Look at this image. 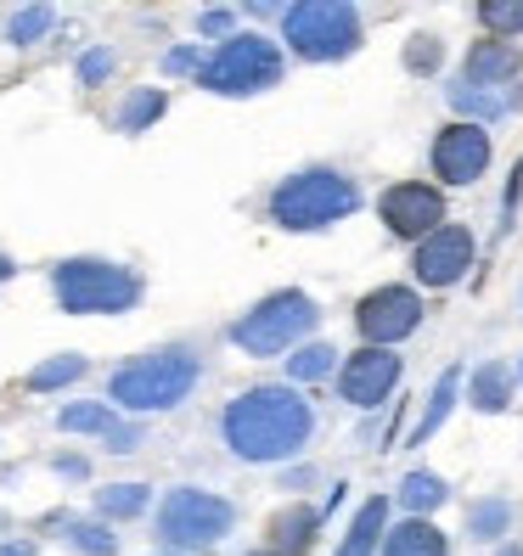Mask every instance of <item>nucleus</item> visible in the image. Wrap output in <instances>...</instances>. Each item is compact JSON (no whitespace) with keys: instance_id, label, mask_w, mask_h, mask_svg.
<instances>
[{"instance_id":"33","label":"nucleus","mask_w":523,"mask_h":556,"mask_svg":"<svg viewBox=\"0 0 523 556\" xmlns=\"http://www.w3.org/2000/svg\"><path fill=\"white\" fill-rule=\"evenodd\" d=\"M198 35L203 40H232L237 35V12L232 7H203L198 12Z\"/></svg>"},{"instance_id":"20","label":"nucleus","mask_w":523,"mask_h":556,"mask_svg":"<svg viewBox=\"0 0 523 556\" xmlns=\"http://www.w3.org/2000/svg\"><path fill=\"white\" fill-rule=\"evenodd\" d=\"M388 522H395V517H388V495L361 501V511L349 517V529H344V540H338V556H377Z\"/></svg>"},{"instance_id":"11","label":"nucleus","mask_w":523,"mask_h":556,"mask_svg":"<svg viewBox=\"0 0 523 556\" xmlns=\"http://www.w3.org/2000/svg\"><path fill=\"white\" fill-rule=\"evenodd\" d=\"M473 265H478V237L468 231V225H450V219L439 225L434 237H422L411 248V276L422 287H434V292L462 287L473 276Z\"/></svg>"},{"instance_id":"10","label":"nucleus","mask_w":523,"mask_h":556,"mask_svg":"<svg viewBox=\"0 0 523 556\" xmlns=\"http://www.w3.org/2000/svg\"><path fill=\"white\" fill-rule=\"evenodd\" d=\"M377 219H383L388 237H400V242L416 248L422 237H434L445 225V186H434V180H395L377 198Z\"/></svg>"},{"instance_id":"5","label":"nucleus","mask_w":523,"mask_h":556,"mask_svg":"<svg viewBox=\"0 0 523 556\" xmlns=\"http://www.w3.org/2000/svg\"><path fill=\"white\" fill-rule=\"evenodd\" d=\"M51 292L62 315H129L141 304L147 281L113 258H62V265H51Z\"/></svg>"},{"instance_id":"35","label":"nucleus","mask_w":523,"mask_h":556,"mask_svg":"<svg viewBox=\"0 0 523 556\" xmlns=\"http://www.w3.org/2000/svg\"><path fill=\"white\" fill-rule=\"evenodd\" d=\"M113 455H129V450H141V428H136V421H119V428L102 439Z\"/></svg>"},{"instance_id":"6","label":"nucleus","mask_w":523,"mask_h":556,"mask_svg":"<svg viewBox=\"0 0 523 556\" xmlns=\"http://www.w3.org/2000/svg\"><path fill=\"white\" fill-rule=\"evenodd\" d=\"M366 40V17L349 0H299L282 7V46L299 62H344Z\"/></svg>"},{"instance_id":"25","label":"nucleus","mask_w":523,"mask_h":556,"mask_svg":"<svg viewBox=\"0 0 523 556\" xmlns=\"http://www.w3.org/2000/svg\"><path fill=\"white\" fill-rule=\"evenodd\" d=\"M147 506H152L147 483H108V489H96V517H102V522H129V517H141Z\"/></svg>"},{"instance_id":"16","label":"nucleus","mask_w":523,"mask_h":556,"mask_svg":"<svg viewBox=\"0 0 523 556\" xmlns=\"http://www.w3.org/2000/svg\"><path fill=\"white\" fill-rule=\"evenodd\" d=\"M512 400H518V366L484 359V366L468 371V405L478 416H501V410H512Z\"/></svg>"},{"instance_id":"3","label":"nucleus","mask_w":523,"mask_h":556,"mask_svg":"<svg viewBox=\"0 0 523 556\" xmlns=\"http://www.w3.org/2000/svg\"><path fill=\"white\" fill-rule=\"evenodd\" d=\"M361 208V180L333 169V163H304V169H292L271 186V203L265 214L282 225V231H333L338 219H349Z\"/></svg>"},{"instance_id":"40","label":"nucleus","mask_w":523,"mask_h":556,"mask_svg":"<svg viewBox=\"0 0 523 556\" xmlns=\"http://www.w3.org/2000/svg\"><path fill=\"white\" fill-rule=\"evenodd\" d=\"M12 270H17V265H12V258H7V253H0V281H7Z\"/></svg>"},{"instance_id":"8","label":"nucleus","mask_w":523,"mask_h":556,"mask_svg":"<svg viewBox=\"0 0 523 556\" xmlns=\"http://www.w3.org/2000/svg\"><path fill=\"white\" fill-rule=\"evenodd\" d=\"M152 529H158L163 551H214V545H225V534L237 529V506L225 495H214V489L180 483V489H170V495L158 501Z\"/></svg>"},{"instance_id":"28","label":"nucleus","mask_w":523,"mask_h":556,"mask_svg":"<svg viewBox=\"0 0 523 556\" xmlns=\"http://www.w3.org/2000/svg\"><path fill=\"white\" fill-rule=\"evenodd\" d=\"M62 540H69V551H79V556H113V551H119V534L108 529L102 517H74V522H62Z\"/></svg>"},{"instance_id":"7","label":"nucleus","mask_w":523,"mask_h":556,"mask_svg":"<svg viewBox=\"0 0 523 556\" xmlns=\"http://www.w3.org/2000/svg\"><path fill=\"white\" fill-rule=\"evenodd\" d=\"M287 74V56L271 35H259V28H237L232 40H220L203 62L198 85L209 96H232V102H242V96H265L276 90Z\"/></svg>"},{"instance_id":"39","label":"nucleus","mask_w":523,"mask_h":556,"mask_svg":"<svg viewBox=\"0 0 523 556\" xmlns=\"http://www.w3.org/2000/svg\"><path fill=\"white\" fill-rule=\"evenodd\" d=\"M496 556H523V545H518V540H507V545H496Z\"/></svg>"},{"instance_id":"22","label":"nucleus","mask_w":523,"mask_h":556,"mask_svg":"<svg viewBox=\"0 0 523 556\" xmlns=\"http://www.w3.org/2000/svg\"><path fill=\"white\" fill-rule=\"evenodd\" d=\"M512 522H518V506H512L507 495H478V501L468 506V540H478V545H507Z\"/></svg>"},{"instance_id":"27","label":"nucleus","mask_w":523,"mask_h":556,"mask_svg":"<svg viewBox=\"0 0 523 556\" xmlns=\"http://www.w3.org/2000/svg\"><path fill=\"white\" fill-rule=\"evenodd\" d=\"M57 428L62 433H113L119 428V410L108 405V400H79V405H62L57 410Z\"/></svg>"},{"instance_id":"38","label":"nucleus","mask_w":523,"mask_h":556,"mask_svg":"<svg viewBox=\"0 0 523 556\" xmlns=\"http://www.w3.org/2000/svg\"><path fill=\"white\" fill-rule=\"evenodd\" d=\"M310 478H315V472H310V467H292V472H287V478H282V489H304V483H310Z\"/></svg>"},{"instance_id":"31","label":"nucleus","mask_w":523,"mask_h":556,"mask_svg":"<svg viewBox=\"0 0 523 556\" xmlns=\"http://www.w3.org/2000/svg\"><path fill=\"white\" fill-rule=\"evenodd\" d=\"M113 68H119V51H113V46H90V51H79V62H74V79H79L85 90H96V85L113 79Z\"/></svg>"},{"instance_id":"2","label":"nucleus","mask_w":523,"mask_h":556,"mask_svg":"<svg viewBox=\"0 0 523 556\" xmlns=\"http://www.w3.org/2000/svg\"><path fill=\"white\" fill-rule=\"evenodd\" d=\"M198 382H203V354L191 343H163V349L124 359L108 377V405L129 416H163L198 394Z\"/></svg>"},{"instance_id":"23","label":"nucleus","mask_w":523,"mask_h":556,"mask_svg":"<svg viewBox=\"0 0 523 556\" xmlns=\"http://www.w3.org/2000/svg\"><path fill=\"white\" fill-rule=\"evenodd\" d=\"M163 113H170V90H158V85H141V90H129L119 113H113V129H124V136H141V129H152Z\"/></svg>"},{"instance_id":"37","label":"nucleus","mask_w":523,"mask_h":556,"mask_svg":"<svg viewBox=\"0 0 523 556\" xmlns=\"http://www.w3.org/2000/svg\"><path fill=\"white\" fill-rule=\"evenodd\" d=\"M0 556H40L35 540H0Z\"/></svg>"},{"instance_id":"18","label":"nucleus","mask_w":523,"mask_h":556,"mask_svg":"<svg viewBox=\"0 0 523 556\" xmlns=\"http://www.w3.org/2000/svg\"><path fill=\"white\" fill-rule=\"evenodd\" d=\"M377 556H450V534L434 517H400V522H388Z\"/></svg>"},{"instance_id":"42","label":"nucleus","mask_w":523,"mask_h":556,"mask_svg":"<svg viewBox=\"0 0 523 556\" xmlns=\"http://www.w3.org/2000/svg\"><path fill=\"white\" fill-rule=\"evenodd\" d=\"M242 556H276V551H242Z\"/></svg>"},{"instance_id":"1","label":"nucleus","mask_w":523,"mask_h":556,"mask_svg":"<svg viewBox=\"0 0 523 556\" xmlns=\"http://www.w3.org/2000/svg\"><path fill=\"white\" fill-rule=\"evenodd\" d=\"M220 439L242 467H282L304 455L315 439V405L292 382H259L242 388L220 410Z\"/></svg>"},{"instance_id":"14","label":"nucleus","mask_w":523,"mask_h":556,"mask_svg":"<svg viewBox=\"0 0 523 556\" xmlns=\"http://www.w3.org/2000/svg\"><path fill=\"white\" fill-rule=\"evenodd\" d=\"M518 74H523V51L507 40H473L462 56V85H478V90H507Z\"/></svg>"},{"instance_id":"13","label":"nucleus","mask_w":523,"mask_h":556,"mask_svg":"<svg viewBox=\"0 0 523 556\" xmlns=\"http://www.w3.org/2000/svg\"><path fill=\"white\" fill-rule=\"evenodd\" d=\"M400 377H406V359L395 349H354L338 366V400L354 410H377L395 400Z\"/></svg>"},{"instance_id":"34","label":"nucleus","mask_w":523,"mask_h":556,"mask_svg":"<svg viewBox=\"0 0 523 556\" xmlns=\"http://www.w3.org/2000/svg\"><path fill=\"white\" fill-rule=\"evenodd\" d=\"M203 62H209V56H203L198 46H175V51H163V74H170V79H186V74L198 79Z\"/></svg>"},{"instance_id":"9","label":"nucleus","mask_w":523,"mask_h":556,"mask_svg":"<svg viewBox=\"0 0 523 556\" xmlns=\"http://www.w3.org/2000/svg\"><path fill=\"white\" fill-rule=\"evenodd\" d=\"M354 332L366 338V349H400L411 332H422V292L416 287H372L361 304H354Z\"/></svg>"},{"instance_id":"24","label":"nucleus","mask_w":523,"mask_h":556,"mask_svg":"<svg viewBox=\"0 0 523 556\" xmlns=\"http://www.w3.org/2000/svg\"><path fill=\"white\" fill-rule=\"evenodd\" d=\"M326 377H333L338 382V349L333 343H299V349H292L287 354V382L292 388H315V382H326Z\"/></svg>"},{"instance_id":"4","label":"nucleus","mask_w":523,"mask_h":556,"mask_svg":"<svg viewBox=\"0 0 523 556\" xmlns=\"http://www.w3.org/2000/svg\"><path fill=\"white\" fill-rule=\"evenodd\" d=\"M315 326H321V304L299 287H282V292H265L253 309H242L225 326V343L248 359H282L299 343H310Z\"/></svg>"},{"instance_id":"36","label":"nucleus","mask_w":523,"mask_h":556,"mask_svg":"<svg viewBox=\"0 0 523 556\" xmlns=\"http://www.w3.org/2000/svg\"><path fill=\"white\" fill-rule=\"evenodd\" d=\"M57 478H69V483H85L90 478V462H85V455H57Z\"/></svg>"},{"instance_id":"12","label":"nucleus","mask_w":523,"mask_h":556,"mask_svg":"<svg viewBox=\"0 0 523 556\" xmlns=\"http://www.w3.org/2000/svg\"><path fill=\"white\" fill-rule=\"evenodd\" d=\"M428 163H434L439 186H478L489 175V163H496V141H489L484 124L450 118L434 136V147H428Z\"/></svg>"},{"instance_id":"26","label":"nucleus","mask_w":523,"mask_h":556,"mask_svg":"<svg viewBox=\"0 0 523 556\" xmlns=\"http://www.w3.org/2000/svg\"><path fill=\"white\" fill-rule=\"evenodd\" d=\"M85 371H90V359H85V354H51V359H40V366L23 377V388H28V394H57V388L79 382Z\"/></svg>"},{"instance_id":"21","label":"nucleus","mask_w":523,"mask_h":556,"mask_svg":"<svg viewBox=\"0 0 523 556\" xmlns=\"http://www.w3.org/2000/svg\"><path fill=\"white\" fill-rule=\"evenodd\" d=\"M445 501H450V483H445L439 472H428V467H411V472L400 478V489H395V506H400L406 517H434Z\"/></svg>"},{"instance_id":"29","label":"nucleus","mask_w":523,"mask_h":556,"mask_svg":"<svg viewBox=\"0 0 523 556\" xmlns=\"http://www.w3.org/2000/svg\"><path fill=\"white\" fill-rule=\"evenodd\" d=\"M478 28L484 40H518L523 35V0H478Z\"/></svg>"},{"instance_id":"30","label":"nucleus","mask_w":523,"mask_h":556,"mask_svg":"<svg viewBox=\"0 0 523 556\" xmlns=\"http://www.w3.org/2000/svg\"><path fill=\"white\" fill-rule=\"evenodd\" d=\"M51 28H57V12H51V7H17V12L7 17V40H12V46H40Z\"/></svg>"},{"instance_id":"19","label":"nucleus","mask_w":523,"mask_h":556,"mask_svg":"<svg viewBox=\"0 0 523 556\" xmlns=\"http://www.w3.org/2000/svg\"><path fill=\"white\" fill-rule=\"evenodd\" d=\"M468 394V371L462 366H445L439 371V382L428 388V400H422V416H416V428H411V439L406 444H428L439 428H445V416H450V405Z\"/></svg>"},{"instance_id":"32","label":"nucleus","mask_w":523,"mask_h":556,"mask_svg":"<svg viewBox=\"0 0 523 556\" xmlns=\"http://www.w3.org/2000/svg\"><path fill=\"white\" fill-rule=\"evenodd\" d=\"M439 62H445L439 35H411V40H406V68H411V74H434Z\"/></svg>"},{"instance_id":"17","label":"nucleus","mask_w":523,"mask_h":556,"mask_svg":"<svg viewBox=\"0 0 523 556\" xmlns=\"http://www.w3.org/2000/svg\"><path fill=\"white\" fill-rule=\"evenodd\" d=\"M321 506H310V501H292V506H282L276 517H271V551L276 556H310V545H315V534H321Z\"/></svg>"},{"instance_id":"15","label":"nucleus","mask_w":523,"mask_h":556,"mask_svg":"<svg viewBox=\"0 0 523 556\" xmlns=\"http://www.w3.org/2000/svg\"><path fill=\"white\" fill-rule=\"evenodd\" d=\"M445 102L456 108V118H462V124H501L507 113H518L523 108V90H478V85H462V79H456V85H445Z\"/></svg>"},{"instance_id":"41","label":"nucleus","mask_w":523,"mask_h":556,"mask_svg":"<svg viewBox=\"0 0 523 556\" xmlns=\"http://www.w3.org/2000/svg\"><path fill=\"white\" fill-rule=\"evenodd\" d=\"M518 388H523V354H518Z\"/></svg>"}]
</instances>
